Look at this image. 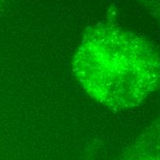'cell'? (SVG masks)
<instances>
[{"label":"cell","mask_w":160,"mask_h":160,"mask_svg":"<svg viewBox=\"0 0 160 160\" xmlns=\"http://www.w3.org/2000/svg\"><path fill=\"white\" fill-rule=\"evenodd\" d=\"M151 7L160 19V0H151Z\"/></svg>","instance_id":"obj_3"},{"label":"cell","mask_w":160,"mask_h":160,"mask_svg":"<svg viewBox=\"0 0 160 160\" xmlns=\"http://www.w3.org/2000/svg\"><path fill=\"white\" fill-rule=\"evenodd\" d=\"M72 69L89 96L114 110L136 107L160 88L158 54L143 39L113 26L86 32Z\"/></svg>","instance_id":"obj_1"},{"label":"cell","mask_w":160,"mask_h":160,"mask_svg":"<svg viewBox=\"0 0 160 160\" xmlns=\"http://www.w3.org/2000/svg\"><path fill=\"white\" fill-rule=\"evenodd\" d=\"M1 3H2V0H0V5H1Z\"/></svg>","instance_id":"obj_4"},{"label":"cell","mask_w":160,"mask_h":160,"mask_svg":"<svg viewBox=\"0 0 160 160\" xmlns=\"http://www.w3.org/2000/svg\"><path fill=\"white\" fill-rule=\"evenodd\" d=\"M128 160H160V134L147 135L136 146Z\"/></svg>","instance_id":"obj_2"}]
</instances>
